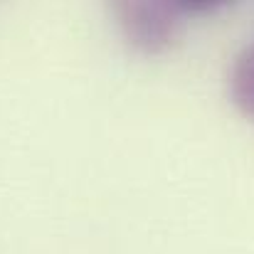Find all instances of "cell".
<instances>
[{"mask_svg": "<svg viewBox=\"0 0 254 254\" xmlns=\"http://www.w3.org/2000/svg\"><path fill=\"white\" fill-rule=\"evenodd\" d=\"M111 15L124 40L143 55L170 50L180 40L188 20L175 0H116Z\"/></svg>", "mask_w": 254, "mask_h": 254, "instance_id": "obj_1", "label": "cell"}, {"mask_svg": "<svg viewBox=\"0 0 254 254\" xmlns=\"http://www.w3.org/2000/svg\"><path fill=\"white\" fill-rule=\"evenodd\" d=\"M175 5L185 17H190V15H212L217 10H225L232 2L230 0H175Z\"/></svg>", "mask_w": 254, "mask_h": 254, "instance_id": "obj_3", "label": "cell"}, {"mask_svg": "<svg viewBox=\"0 0 254 254\" xmlns=\"http://www.w3.org/2000/svg\"><path fill=\"white\" fill-rule=\"evenodd\" d=\"M230 96L232 104L254 121V45H247L237 52L230 69Z\"/></svg>", "mask_w": 254, "mask_h": 254, "instance_id": "obj_2", "label": "cell"}]
</instances>
